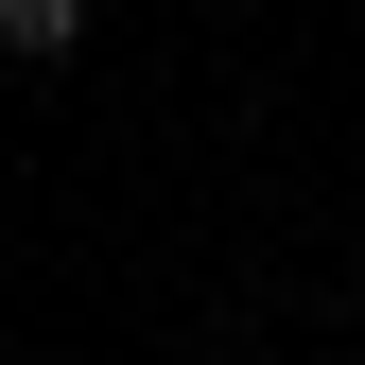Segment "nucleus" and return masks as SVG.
<instances>
[{
  "label": "nucleus",
  "mask_w": 365,
  "mask_h": 365,
  "mask_svg": "<svg viewBox=\"0 0 365 365\" xmlns=\"http://www.w3.org/2000/svg\"><path fill=\"white\" fill-rule=\"evenodd\" d=\"M87 35V0H0V53H70Z\"/></svg>",
  "instance_id": "f257e3e1"
}]
</instances>
